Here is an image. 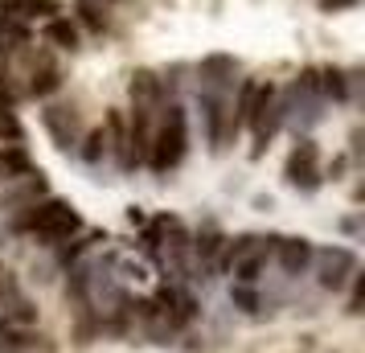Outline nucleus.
<instances>
[{"mask_svg": "<svg viewBox=\"0 0 365 353\" xmlns=\"http://www.w3.org/2000/svg\"><path fill=\"white\" fill-rule=\"evenodd\" d=\"M193 91H197V111H201V135H205V144H210V152H226L234 144V135L242 132L238 119H234V111H230V95L205 91V86H193Z\"/></svg>", "mask_w": 365, "mask_h": 353, "instance_id": "obj_4", "label": "nucleus"}, {"mask_svg": "<svg viewBox=\"0 0 365 353\" xmlns=\"http://www.w3.org/2000/svg\"><path fill=\"white\" fill-rule=\"evenodd\" d=\"M37 160L29 156L25 144H4L0 148V181H21V177H34Z\"/></svg>", "mask_w": 365, "mask_h": 353, "instance_id": "obj_16", "label": "nucleus"}, {"mask_svg": "<svg viewBox=\"0 0 365 353\" xmlns=\"http://www.w3.org/2000/svg\"><path fill=\"white\" fill-rule=\"evenodd\" d=\"M230 304L238 308V312H247V317H267L271 304H275V296H263L255 284H234L230 287Z\"/></svg>", "mask_w": 365, "mask_h": 353, "instance_id": "obj_19", "label": "nucleus"}, {"mask_svg": "<svg viewBox=\"0 0 365 353\" xmlns=\"http://www.w3.org/2000/svg\"><path fill=\"white\" fill-rule=\"evenodd\" d=\"M17 91H4V86H0V111H13V107H17Z\"/></svg>", "mask_w": 365, "mask_h": 353, "instance_id": "obj_31", "label": "nucleus"}, {"mask_svg": "<svg viewBox=\"0 0 365 353\" xmlns=\"http://www.w3.org/2000/svg\"><path fill=\"white\" fill-rule=\"evenodd\" d=\"M4 242H9V226H4V218H0V251H4Z\"/></svg>", "mask_w": 365, "mask_h": 353, "instance_id": "obj_33", "label": "nucleus"}, {"mask_svg": "<svg viewBox=\"0 0 365 353\" xmlns=\"http://www.w3.org/2000/svg\"><path fill=\"white\" fill-rule=\"evenodd\" d=\"M341 230H345V235H361V222L357 218H341Z\"/></svg>", "mask_w": 365, "mask_h": 353, "instance_id": "obj_32", "label": "nucleus"}, {"mask_svg": "<svg viewBox=\"0 0 365 353\" xmlns=\"http://www.w3.org/2000/svg\"><path fill=\"white\" fill-rule=\"evenodd\" d=\"M37 119H41V132L50 135V144L58 152H74L78 140H83V132H86L74 103H46Z\"/></svg>", "mask_w": 365, "mask_h": 353, "instance_id": "obj_8", "label": "nucleus"}, {"mask_svg": "<svg viewBox=\"0 0 365 353\" xmlns=\"http://www.w3.org/2000/svg\"><path fill=\"white\" fill-rule=\"evenodd\" d=\"M62 86V70H58V62H53L50 53H37V62H34V70H29V95L34 99H50L53 91Z\"/></svg>", "mask_w": 365, "mask_h": 353, "instance_id": "obj_14", "label": "nucleus"}, {"mask_svg": "<svg viewBox=\"0 0 365 353\" xmlns=\"http://www.w3.org/2000/svg\"><path fill=\"white\" fill-rule=\"evenodd\" d=\"M316 91H320L324 103H353L349 70H341V66H316Z\"/></svg>", "mask_w": 365, "mask_h": 353, "instance_id": "obj_15", "label": "nucleus"}, {"mask_svg": "<svg viewBox=\"0 0 365 353\" xmlns=\"http://www.w3.org/2000/svg\"><path fill=\"white\" fill-rule=\"evenodd\" d=\"M41 37H46V46L66 50V53H74L78 46H83V34H78V25H74L70 17H50L46 25H41Z\"/></svg>", "mask_w": 365, "mask_h": 353, "instance_id": "obj_17", "label": "nucleus"}, {"mask_svg": "<svg viewBox=\"0 0 365 353\" xmlns=\"http://www.w3.org/2000/svg\"><path fill=\"white\" fill-rule=\"evenodd\" d=\"M128 95H132L135 111H148V116H160V107L168 103L165 78L156 70H135L132 78H128Z\"/></svg>", "mask_w": 365, "mask_h": 353, "instance_id": "obj_12", "label": "nucleus"}, {"mask_svg": "<svg viewBox=\"0 0 365 353\" xmlns=\"http://www.w3.org/2000/svg\"><path fill=\"white\" fill-rule=\"evenodd\" d=\"M74 13H78V21L86 29L103 34L111 25V0H74Z\"/></svg>", "mask_w": 365, "mask_h": 353, "instance_id": "obj_22", "label": "nucleus"}, {"mask_svg": "<svg viewBox=\"0 0 365 353\" xmlns=\"http://www.w3.org/2000/svg\"><path fill=\"white\" fill-rule=\"evenodd\" d=\"M9 53H13L9 46H0V86H4V91H17V86H9ZM17 95H21V91H17Z\"/></svg>", "mask_w": 365, "mask_h": 353, "instance_id": "obj_28", "label": "nucleus"}, {"mask_svg": "<svg viewBox=\"0 0 365 353\" xmlns=\"http://www.w3.org/2000/svg\"><path fill=\"white\" fill-rule=\"evenodd\" d=\"M361 304H365V280H361V271L349 280V317H361Z\"/></svg>", "mask_w": 365, "mask_h": 353, "instance_id": "obj_25", "label": "nucleus"}, {"mask_svg": "<svg viewBox=\"0 0 365 353\" xmlns=\"http://www.w3.org/2000/svg\"><path fill=\"white\" fill-rule=\"evenodd\" d=\"M128 222H132V226H148V214H144V205H128Z\"/></svg>", "mask_w": 365, "mask_h": 353, "instance_id": "obj_30", "label": "nucleus"}, {"mask_svg": "<svg viewBox=\"0 0 365 353\" xmlns=\"http://www.w3.org/2000/svg\"><path fill=\"white\" fill-rule=\"evenodd\" d=\"M247 128H250V135H255V148H250V156H263L267 144H271V140L283 132V95H279V86L259 83Z\"/></svg>", "mask_w": 365, "mask_h": 353, "instance_id": "obj_5", "label": "nucleus"}, {"mask_svg": "<svg viewBox=\"0 0 365 353\" xmlns=\"http://www.w3.org/2000/svg\"><path fill=\"white\" fill-rule=\"evenodd\" d=\"M312 255H316V242L304 235H287V238H275V247H271V259H275V267H279L283 280H299V275H308L312 271Z\"/></svg>", "mask_w": 365, "mask_h": 353, "instance_id": "obj_9", "label": "nucleus"}, {"mask_svg": "<svg viewBox=\"0 0 365 353\" xmlns=\"http://www.w3.org/2000/svg\"><path fill=\"white\" fill-rule=\"evenodd\" d=\"M345 9H357V0H320V13H345Z\"/></svg>", "mask_w": 365, "mask_h": 353, "instance_id": "obj_29", "label": "nucleus"}, {"mask_svg": "<svg viewBox=\"0 0 365 353\" xmlns=\"http://www.w3.org/2000/svg\"><path fill=\"white\" fill-rule=\"evenodd\" d=\"M152 300L160 304L168 312V320L177 324V329H189L193 320H197V312H201V304H197V296L189 292L185 284H160L156 287V296Z\"/></svg>", "mask_w": 365, "mask_h": 353, "instance_id": "obj_11", "label": "nucleus"}, {"mask_svg": "<svg viewBox=\"0 0 365 353\" xmlns=\"http://www.w3.org/2000/svg\"><path fill=\"white\" fill-rule=\"evenodd\" d=\"M185 156H189V107L181 99H168L156 116V132H152L144 165L156 177H168L173 168L185 165Z\"/></svg>", "mask_w": 365, "mask_h": 353, "instance_id": "obj_2", "label": "nucleus"}, {"mask_svg": "<svg viewBox=\"0 0 365 353\" xmlns=\"http://www.w3.org/2000/svg\"><path fill=\"white\" fill-rule=\"evenodd\" d=\"M74 156H78L86 168H99L103 160H107V132H103V123H99V128H91V132H83Z\"/></svg>", "mask_w": 365, "mask_h": 353, "instance_id": "obj_21", "label": "nucleus"}, {"mask_svg": "<svg viewBox=\"0 0 365 353\" xmlns=\"http://www.w3.org/2000/svg\"><path fill=\"white\" fill-rule=\"evenodd\" d=\"M0 320L13 324V329H29V324H37V308L29 296H21V287H17L9 300H0Z\"/></svg>", "mask_w": 365, "mask_h": 353, "instance_id": "obj_20", "label": "nucleus"}, {"mask_svg": "<svg viewBox=\"0 0 365 353\" xmlns=\"http://www.w3.org/2000/svg\"><path fill=\"white\" fill-rule=\"evenodd\" d=\"M320 168H324V181H341L349 168V156L341 152V156H332V165H320Z\"/></svg>", "mask_w": 365, "mask_h": 353, "instance_id": "obj_26", "label": "nucleus"}, {"mask_svg": "<svg viewBox=\"0 0 365 353\" xmlns=\"http://www.w3.org/2000/svg\"><path fill=\"white\" fill-rule=\"evenodd\" d=\"M103 132H107V160H115L119 173H135L132 165V140H128V111L111 107L103 119Z\"/></svg>", "mask_w": 365, "mask_h": 353, "instance_id": "obj_13", "label": "nucleus"}, {"mask_svg": "<svg viewBox=\"0 0 365 353\" xmlns=\"http://www.w3.org/2000/svg\"><path fill=\"white\" fill-rule=\"evenodd\" d=\"M357 271H361L357 267V251L332 242V247H316L312 271H308V275H316V287H320V292H332V296H336V292L349 287V280H353Z\"/></svg>", "mask_w": 365, "mask_h": 353, "instance_id": "obj_6", "label": "nucleus"}, {"mask_svg": "<svg viewBox=\"0 0 365 353\" xmlns=\"http://www.w3.org/2000/svg\"><path fill=\"white\" fill-rule=\"evenodd\" d=\"M283 181L299 193H316L324 185V168H320V148L312 135H296V148L283 160Z\"/></svg>", "mask_w": 365, "mask_h": 353, "instance_id": "obj_7", "label": "nucleus"}, {"mask_svg": "<svg viewBox=\"0 0 365 353\" xmlns=\"http://www.w3.org/2000/svg\"><path fill=\"white\" fill-rule=\"evenodd\" d=\"M4 226H9V235H34L41 247L74 242V238L86 230L83 214H78L66 198H53V193L50 198H41V202H34V205L13 210V214L4 218Z\"/></svg>", "mask_w": 365, "mask_h": 353, "instance_id": "obj_1", "label": "nucleus"}, {"mask_svg": "<svg viewBox=\"0 0 365 353\" xmlns=\"http://www.w3.org/2000/svg\"><path fill=\"white\" fill-rule=\"evenodd\" d=\"M4 144H25V123L13 111H0V148Z\"/></svg>", "mask_w": 365, "mask_h": 353, "instance_id": "obj_24", "label": "nucleus"}, {"mask_svg": "<svg viewBox=\"0 0 365 353\" xmlns=\"http://www.w3.org/2000/svg\"><path fill=\"white\" fill-rule=\"evenodd\" d=\"M13 292H17V280H13V271L0 267V300H9Z\"/></svg>", "mask_w": 365, "mask_h": 353, "instance_id": "obj_27", "label": "nucleus"}, {"mask_svg": "<svg viewBox=\"0 0 365 353\" xmlns=\"http://www.w3.org/2000/svg\"><path fill=\"white\" fill-rule=\"evenodd\" d=\"M238 58H230V53H205L197 66H193V74H197V83L193 86H205V91H222V95H230L234 83H238Z\"/></svg>", "mask_w": 365, "mask_h": 353, "instance_id": "obj_10", "label": "nucleus"}, {"mask_svg": "<svg viewBox=\"0 0 365 353\" xmlns=\"http://www.w3.org/2000/svg\"><path fill=\"white\" fill-rule=\"evenodd\" d=\"M0 46H9V50L29 46V25L17 17H9V13H0Z\"/></svg>", "mask_w": 365, "mask_h": 353, "instance_id": "obj_23", "label": "nucleus"}, {"mask_svg": "<svg viewBox=\"0 0 365 353\" xmlns=\"http://www.w3.org/2000/svg\"><path fill=\"white\" fill-rule=\"evenodd\" d=\"M0 13H9L17 21H50L62 9H58V0H0Z\"/></svg>", "mask_w": 365, "mask_h": 353, "instance_id": "obj_18", "label": "nucleus"}, {"mask_svg": "<svg viewBox=\"0 0 365 353\" xmlns=\"http://www.w3.org/2000/svg\"><path fill=\"white\" fill-rule=\"evenodd\" d=\"M271 247H275V235L226 238V263H222V275H230L234 284H259L267 263H271Z\"/></svg>", "mask_w": 365, "mask_h": 353, "instance_id": "obj_3", "label": "nucleus"}]
</instances>
